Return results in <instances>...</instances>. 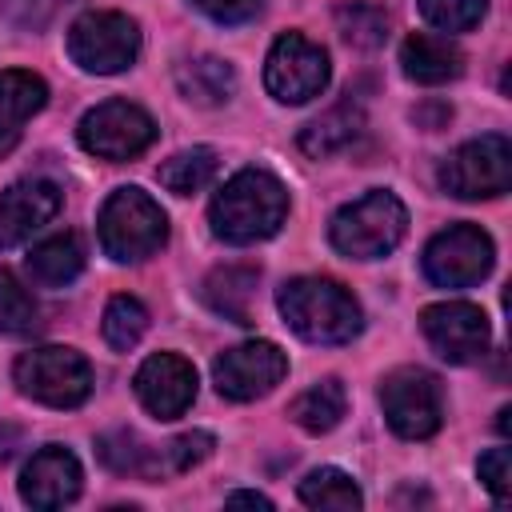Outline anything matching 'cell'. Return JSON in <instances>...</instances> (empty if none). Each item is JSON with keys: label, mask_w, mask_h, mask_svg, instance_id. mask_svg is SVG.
<instances>
[{"label": "cell", "mask_w": 512, "mask_h": 512, "mask_svg": "<svg viewBox=\"0 0 512 512\" xmlns=\"http://www.w3.org/2000/svg\"><path fill=\"white\" fill-rule=\"evenodd\" d=\"M288 216V188L264 172V168H244L236 172L208 204V224L224 244H256L280 232Z\"/></svg>", "instance_id": "cell-1"}, {"label": "cell", "mask_w": 512, "mask_h": 512, "mask_svg": "<svg viewBox=\"0 0 512 512\" xmlns=\"http://www.w3.org/2000/svg\"><path fill=\"white\" fill-rule=\"evenodd\" d=\"M276 308L284 324L308 344H348L364 324L356 296L328 276H296L280 284Z\"/></svg>", "instance_id": "cell-2"}, {"label": "cell", "mask_w": 512, "mask_h": 512, "mask_svg": "<svg viewBox=\"0 0 512 512\" xmlns=\"http://www.w3.org/2000/svg\"><path fill=\"white\" fill-rule=\"evenodd\" d=\"M96 232H100L104 256H112L116 264H132V260H148L152 252L164 248L168 216L144 188L128 184V188H116L100 204Z\"/></svg>", "instance_id": "cell-3"}, {"label": "cell", "mask_w": 512, "mask_h": 512, "mask_svg": "<svg viewBox=\"0 0 512 512\" xmlns=\"http://www.w3.org/2000/svg\"><path fill=\"white\" fill-rule=\"evenodd\" d=\"M404 232H408V208L392 192L372 188L332 216L328 240L348 260H380L404 240Z\"/></svg>", "instance_id": "cell-4"}, {"label": "cell", "mask_w": 512, "mask_h": 512, "mask_svg": "<svg viewBox=\"0 0 512 512\" xmlns=\"http://www.w3.org/2000/svg\"><path fill=\"white\" fill-rule=\"evenodd\" d=\"M16 388L48 408H80L92 396V368L76 348L64 344H44L28 348L12 364Z\"/></svg>", "instance_id": "cell-5"}, {"label": "cell", "mask_w": 512, "mask_h": 512, "mask_svg": "<svg viewBox=\"0 0 512 512\" xmlns=\"http://www.w3.org/2000/svg\"><path fill=\"white\" fill-rule=\"evenodd\" d=\"M68 56L84 72L96 76H116L136 64L140 56V24L124 12H84L68 28Z\"/></svg>", "instance_id": "cell-6"}, {"label": "cell", "mask_w": 512, "mask_h": 512, "mask_svg": "<svg viewBox=\"0 0 512 512\" xmlns=\"http://www.w3.org/2000/svg\"><path fill=\"white\" fill-rule=\"evenodd\" d=\"M380 408L388 416V428L400 440H428L444 424V392L440 380L424 368H396L380 384Z\"/></svg>", "instance_id": "cell-7"}, {"label": "cell", "mask_w": 512, "mask_h": 512, "mask_svg": "<svg viewBox=\"0 0 512 512\" xmlns=\"http://www.w3.org/2000/svg\"><path fill=\"white\" fill-rule=\"evenodd\" d=\"M440 188L460 200H492L512 188V144L500 132L460 144L440 164Z\"/></svg>", "instance_id": "cell-8"}, {"label": "cell", "mask_w": 512, "mask_h": 512, "mask_svg": "<svg viewBox=\"0 0 512 512\" xmlns=\"http://www.w3.org/2000/svg\"><path fill=\"white\" fill-rule=\"evenodd\" d=\"M496 244L480 224H448L424 248V276L436 288H472L492 272Z\"/></svg>", "instance_id": "cell-9"}, {"label": "cell", "mask_w": 512, "mask_h": 512, "mask_svg": "<svg viewBox=\"0 0 512 512\" xmlns=\"http://www.w3.org/2000/svg\"><path fill=\"white\" fill-rule=\"evenodd\" d=\"M332 64L328 52L320 44H312L300 32H284L276 36V44L268 48L264 60V88L280 100V104H304L312 96H320L328 88Z\"/></svg>", "instance_id": "cell-10"}, {"label": "cell", "mask_w": 512, "mask_h": 512, "mask_svg": "<svg viewBox=\"0 0 512 512\" xmlns=\"http://www.w3.org/2000/svg\"><path fill=\"white\" fill-rule=\"evenodd\" d=\"M76 140H80L84 152L120 164V160H132L144 148H152L156 120L144 108L128 104V100H104L92 112H84V120L76 128Z\"/></svg>", "instance_id": "cell-11"}, {"label": "cell", "mask_w": 512, "mask_h": 512, "mask_svg": "<svg viewBox=\"0 0 512 512\" xmlns=\"http://www.w3.org/2000/svg\"><path fill=\"white\" fill-rule=\"evenodd\" d=\"M288 372V356L272 344V340H248V344H236L228 352L216 356L212 364V384L224 400H256V396H268Z\"/></svg>", "instance_id": "cell-12"}, {"label": "cell", "mask_w": 512, "mask_h": 512, "mask_svg": "<svg viewBox=\"0 0 512 512\" xmlns=\"http://www.w3.org/2000/svg\"><path fill=\"white\" fill-rule=\"evenodd\" d=\"M420 332L432 344V352L448 364H472L488 348V316L468 300H444L428 304L420 312Z\"/></svg>", "instance_id": "cell-13"}, {"label": "cell", "mask_w": 512, "mask_h": 512, "mask_svg": "<svg viewBox=\"0 0 512 512\" xmlns=\"http://www.w3.org/2000/svg\"><path fill=\"white\" fill-rule=\"evenodd\" d=\"M132 388L140 396V404L160 416V420H176L188 412V404L196 400V368L176 356V352H156L148 356L136 376H132Z\"/></svg>", "instance_id": "cell-14"}, {"label": "cell", "mask_w": 512, "mask_h": 512, "mask_svg": "<svg viewBox=\"0 0 512 512\" xmlns=\"http://www.w3.org/2000/svg\"><path fill=\"white\" fill-rule=\"evenodd\" d=\"M80 484H84V472H80V460L60 448V444H48L40 448L24 472H20V500L28 508H64L80 496Z\"/></svg>", "instance_id": "cell-15"}, {"label": "cell", "mask_w": 512, "mask_h": 512, "mask_svg": "<svg viewBox=\"0 0 512 512\" xmlns=\"http://www.w3.org/2000/svg\"><path fill=\"white\" fill-rule=\"evenodd\" d=\"M64 196L52 180H16L0 192V248L24 244L32 232H40L56 212Z\"/></svg>", "instance_id": "cell-16"}, {"label": "cell", "mask_w": 512, "mask_h": 512, "mask_svg": "<svg viewBox=\"0 0 512 512\" xmlns=\"http://www.w3.org/2000/svg\"><path fill=\"white\" fill-rule=\"evenodd\" d=\"M400 68L408 80L416 84H448L464 72V56L448 36H432V32H412L400 44Z\"/></svg>", "instance_id": "cell-17"}, {"label": "cell", "mask_w": 512, "mask_h": 512, "mask_svg": "<svg viewBox=\"0 0 512 512\" xmlns=\"http://www.w3.org/2000/svg\"><path fill=\"white\" fill-rule=\"evenodd\" d=\"M48 104V84L36 72L4 68L0 72V156L20 140V128L28 116H36Z\"/></svg>", "instance_id": "cell-18"}, {"label": "cell", "mask_w": 512, "mask_h": 512, "mask_svg": "<svg viewBox=\"0 0 512 512\" xmlns=\"http://www.w3.org/2000/svg\"><path fill=\"white\" fill-rule=\"evenodd\" d=\"M256 284H260V272L252 264H224V268L208 272L204 300L216 316L248 328L252 324V304H256Z\"/></svg>", "instance_id": "cell-19"}, {"label": "cell", "mask_w": 512, "mask_h": 512, "mask_svg": "<svg viewBox=\"0 0 512 512\" xmlns=\"http://www.w3.org/2000/svg\"><path fill=\"white\" fill-rule=\"evenodd\" d=\"M24 268L40 288H68L84 272V244L76 232H56L28 252Z\"/></svg>", "instance_id": "cell-20"}, {"label": "cell", "mask_w": 512, "mask_h": 512, "mask_svg": "<svg viewBox=\"0 0 512 512\" xmlns=\"http://www.w3.org/2000/svg\"><path fill=\"white\" fill-rule=\"evenodd\" d=\"M176 88L188 104H200V108H216L232 96L236 88V72L228 60L220 56H188L176 64Z\"/></svg>", "instance_id": "cell-21"}, {"label": "cell", "mask_w": 512, "mask_h": 512, "mask_svg": "<svg viewBox=\"0 0 512 512\" xmlns=\"http://www.w3.org/2000/svg\"><path fill=\"white\" fill-rule=\"evenodd\" d=\"M360 128H364V112H360V104H352V96H348V100H340L336 108H328L324 116H316V120L300 132V152L324 160V156L348 148V144L360 136Z\"/></svg>", "instance_id": "cell-22"}, {"label": "cell", "mask_w": 512, "mask_h": 512, "mask_svg": "<svg viewBox=\"0 0 512 512\" xmlns=\"http://www.w3.org/2000/svg\"><path fill=\"white\" fill-rule=\"evenodd\" d=\"M344 412H348V392H344V384H340L336 376L312 384L308 392H300V396L288 404V416H292L304 432H312V436L332 432V428L344 420Z\"/></svg>", "instance_id": "cell-23"}, {"label": "cell", "mask_w": 512, "mask_h": 512, "mask_svg": "<svg viewBox=\"0 0 512 512\" xmlns=\"http://www.w3.org/2000/svg\"><path fill=\"white\" fill-rule=\"evenodd\" d=\"M216 168H220L216 148H204L200 144V148H184L172 160H164L156 168V180L168 192H176V196H192V192H200V188H208L216 180Z\"/></svg>", "instance_id": "cell-24"}, {"label": "cell", "mask_w": 512, "mask_h": 512, "mask_svg": "<svg viewBox=\"0 0 512 512\" xmlns=\"http://www.w3.org/2000/svg\"><path fill=\"white\" fill-rule=\"evenodd\" d=\"M300 500L308 508H336V512H352V508L364 504L356 480L348 472H340V468H316V472H308L300 480Z\"/></svg>", "instance_id": "cell-25"}, {"label": "cell", "mask_w": 512, "mask_h": 512, "mask_svg": "<svg viewBox=\"0 0 512 512\" xmlns=\"http://www.w3.org/2000/svg\"><path fill=\"white\" fill-rule=\"evenodd\" d=\"M100 332H104L108 348L128 352V348H136V344H140V336L148 332V308H144L136 296H112V300H108V308H104Z\"/></svg>", "instance_id": "cell-26"}, {"label": "cell", "mask_w": 512, "mask_h": 512, "mask_svg": "<svg viewBox=\"0 0 512 512\" xmlns=\"http://www.w3.org/2000/svg\"><path fill=\"white\" fill-rule=\"evenodd\" d=\"M336 28L352 48H380L388 40V16L360 0L336 8Z\"/></svg>", "instance_id": "cell-27"}, {"label": "cell", "mask_w": 512, "mask_h": 512, "mask_svg": "<svg viewBox=\"0 0 512 512\" xmlns=\"http://www.w3.org/2000/svg\"><path fill=\"white\" fill-rule=\"evenodd\" d=\"M36 328H40V312H36L28 288L8 268H0V332L4 336H28Z\"/></svg>", "instance_id": "cell-28"}, {"label": "cell", "mask_w": 512, "mask_h": 512, "mask_svg": "<svg viewBox=\"0 0 512 512\" xmlns=\"http://www.w3.org/2000/svg\"><path fill=\"white\" fill-rule=\"evenodd\" d=\"M416 8L440 32H468L484 20L488 0H416Z\"/></svg>", "instance_id": "cell-29"}, {"label": "cell", "mask_w": 512, "mask_h": 512, "mask_svg": "<svg viewBox=\"0 0 512 512\" xmlns=\"http://www.w3.org/2000/svg\"><path fill=\"white\" fill-rule=\"evenodd\" d=\"M96 452H100V460H104L112 472H120V476H128V472H148V456H152V452L140 444V436L128 432V428L100 436Z\"/></svg>", "instance_id": "cell-30"}, {"label": "cell", "mask_w": 512, "mask_h": 512, "mask_svg": "<svg viewBox=\"0 0 512 512\" xmlns=\"http://www.w3.org/2000/svg\"><path fill=\"white\" fill-rule=\"evenodd\" d=\"M476 476L496 504H508V496H512V448H488L476 464Z\"/></svg>", "instance_id": "cell-31"}, {"label": "cell", "mask_w": 512, "mask_h": 512, "mask_svg": "<svg viewBox=\"0 0 512 512\" xmlns=\"http://www.w3.org/2000/svg\"><path fill=\"white\" fill-rule=\"evenodd\" d=\"M212 448H216V440H212V432H184V436H176L168 448H164V456H168V472H188V468H196L200 460H208L212 456Z\"/></svg>", "instance_id": "cell-32"}, {"label": "cell", "mask_w": 512, "mask_h": 512, "mask_svg": "<svg viewBox=\"0 0 512 512\" xmlns=\"http://www.w3.org/2000/svg\"><path fill=\"white\" fill-rule=\"evenodd\" d=\"M192 4L216 24H244L264 8V0H192Z\"/></svg>", "instance_id": "cell-33"}, {"label": "cell", "mask_w": 512, "mask_h": 512, "mask_svg": "<svg viewBox=\"0 0 512 512\" xmlns=\"http://www.w3.org/2000/svg\"><path fill=\"white\" fill-rule=\"evenodd\" d=\"M228 504H256V508H272V500H268V496H260V492H232V496H228Z\"/></svg>", "instance_id": "cell-34"}, {"label": "cell", "mask_w": 512, "mask_h": 512, "mask_svg": "<svg viewBox=\"0 0 512 512\" xmlns=\"http://www.w3.org/2000/svg\"><path fill=\"white\" fill-rule=\"evenodd\" d=\"M16 440H20V432H16V428H0V464H4V460L16 452V448H12Z\"/></svg>", "instance_id": "cell-35"}, {"label": "cell", "mask_w": 512, "mask_h": 512, "mask_svg": "<svg viewBox=\"0 0 512 512\" xmlns=\"http://www.w3.org/2000/svg\"><path fill=\"white\" fill-rule=\"evenodd\" d=\"M508 416H512V408H500V420H496V428L508 436Z\"/></svg>", "instance_id": "cell-36"}]
</instances>
